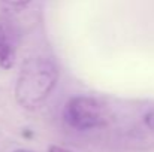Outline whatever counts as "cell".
<instances>
[{
	"instance_id": "6da1fadb",
	"label": "cell",
	"mask_w": 154,
	"mask_h": 152,
	"mask_svg": "<svg viewBox=\"0 0 154 152\" xmlns=\"http://www.w3.org/2000/svg\"><path fill=\"white\" fill-rule=\"evenodd\" d=\"M60 69L55 61L47 57L27 58L17 78L15 99L27 110L38 109L55 88Z\"/></svg>"
},
{
	"instance_id": "7a4b0ae2",
	"label": "cell",
	"mask_w": 154,
	"mask_h": 152,
	"mask_svg": "<svg viewBox=\"0 0 154 152\" xmlns=\"http://www.w3.org/2000/svg\"><path fill=\"white\" fill-rule=\"evenodd\" d=\"M109 110L102 100L91 96H73L63 109L64 122L78 131H88L103 127L108 122Z\"/></svg>"
},
{
	"instance_id": "3957f363",
	"label": "cell",
	"mask_w": 154,
	"mask_h": 152,
	"mask_svg": "<svg viewBox=\"0 0 154 152\" xmlns=\"http://www.w3.org/2000/svg\"><path fill=\"white\" fill-rule=\"evenodd\" d=\"M15 64V45L6 25L0 22V67L11 69Z\"/></svg>"
},
{
	"instance_id": "277c9868",
	"label": "cell",
	"mask_w": 154,
	"mask_h": 152,
	"mask_svg": "<svg viewBox=\"0 0 154 152\" xmlns=\"http://www.w3.org/2000/svg\"><path fill=\"white\" fill-rule=\"evenodd\" d=\"M2 1L6 3L8 6H11V7H17V9H20V7L27 6L32 0H2Z\"/></svg>"
},
{
	"instance_id": "5b68a950",
	"label": "cell",
	"mask_w": 154,
	"mask_h": 152,
	"mask_svg": "<svg viewBox=\"0 0 154 152\" xmlns=\"http://www.w3.org/2000/svg\"><path fill=\"white\" fill-rule=\"evenodd\" d=\"M144 122H145V125H147L148 128L154 130V107L153 109H150V110L145 113V116H144Z\"/></svg>"
},
{
	"instance_id": "8992f818",
	"label": "cell",
	"mask_w": 154,
	"mask_h": 152,
	"mask_svg": "<svg viewBox=\"0 0 154 152\" xmlns=\"http://www.w3.org/2000/svg\"><path fill=\"white\" fill-rule=\"evenodd\" d=\"M47 152H73V151H70L67 148H63V146H58V145H51Z\"/></svg>"
},
{
	"instance_id": "52a82bcc",
	"label": "cell",
	"mask_w": 154,
	"mask_h": 152,
	"mask_svg": "<svg viewBox=\"0 0 154 152\" xmlns=\"http://www.w3.org/2000/svg\"><path fill=\"white\" fill-rule=\"evenodd\" d=\"M12 152H32V151H29V149H15Z\"/></svg>"
}]
</instances>
